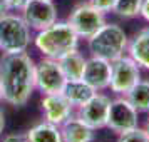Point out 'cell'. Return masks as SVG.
<instances>
[{
  "instance_id": "1",
  "label": "cell",
  "mask_w": 149,
  "mask_h": 142,
  "mask_svg": "<svg viewBox=\"0 0 149 142\" xmlns=\"http://www.w3.org/2000/svg\"><path fill=\"white\" fill-rule=\"evenodd\" d=\"M35 60L29 52L0 55L2 100L12 107H24L35 92Z\"/></svg>"
},
{
  "instance_id": "2",
  "label": "cell",
  "mask_w": 149,
  "mask_h": 142,
  "mask_svg": "<svg viewBox=\"0 0 149 142\" xmlns=\"http://www.w3.org/2000/svg\"><path fill=\"white\" fill-rule=\"evenodd\" d=\"M79 42H81V39L77 37V34L74 32V28L70 27L67 20H57L52 25L35 32L34 39H32V45L40 52L42 57L59 60L62 55L69 54L72 50H77Z\"/></svg>"
},
{
  "instance_id": "3",
  "label": "cell",
  "mask_w": 149,
  "mask_h": 142,
  "mask_svg": "<svg viewBox=\"0 0 149 142\" xmlns=\"http://www.w3.org/2000/svg\"><path fill=\"white\" fill-rule=\"evenodd\" d=\"M127 34L119 24L106 22L95 34H92L87 40V48L91 55L101 57L112 62L126 54L127 48Z\"/></svg>"
},
{
  "instance_id": "4",
  "label": "cell",
  "mask_w": 149,
  "mask_h": 142,
  "mask_svg": "<svg viewBox=\"0 0 149 142\" xmlns=\"http://www.w3.org/2000/svg\"><path fill=\"white\" fill-rule=\"evenodd\" d=\"M32 28L19 12H7L0 17V52L17 54L27 52L32 45Z\"/></svg>"
},
{
  "instance_id": "5",
  "label": "cell",
  "mask_w": 149,
  "mask_h": 142,
  "mask_svg": "<svg viewBox=\"0 0 149 142\" xmlns=\"http://www.w3.org/2000/svg\"><path fill=\"white\" fill-rule=\"evenodd\" d=\"M67 22L74 28L79 39L87 40L92 34H95L99 28L106 24V14L95 8L91 2L77 3L67 17Z\"/></svg>"
},
{
  "instance_id": "6",
  "label": "cell",
  "mask_w": 149,
  "mask_h": 142,
  "mask_svg": "<svg viewBox=\"0 0 149 142\" xmlns=\"http://www.w3.org/2000/svg\"><path fill=\"white\" fill-rule=\"evenodd\" d=\"M141 79V67L129 55H122L111 62L109 89L116 95H126Z\"/></svg>"
},
{
  "instance_id": "7",
  "label": "cell",
  "mask_w": 149,
  "mask_h": 142,
  "mask_svg": "<svg viewBox=\"0 0 149 142\" xmlns=\"http://www.w3.org/2000/svg\"><path fill=\"white\" fill-rule=\"evenodd\" d=\"M137 125H139V112L126 99V95H117L116 99H112L109 105L106 127L119 135Z\"/></svg>"
},
{
  "instance_id": "8",
  "label": "cell",
  "mask_w": 149,
  "mask_h": 142,
  "mask_svg": "<svg viewBox=\"0 0 149 142\" xmlns=\"http://www.w3.org/2000/svg\"><path fill=\"white\" fill-rule=\"evenodd\" d=\"M34 80H35V90L44 94H57L62 92L65 77L62 74L61 65L55 59L42 57L39 62H35L34 69Z\"/></svg>"
},
{
  "instance_id": "9",
  "label": "cell",
  "mask_w": 149,
  "mask_h": 142,
  "mask_svg": "<svg viewBox=\"0 0 149 142\" xmlns=\"http://www.w3.org/2000/svg\"><path fill=\"white\" fill-rule=\"evenodd\" d=\"M20 15L34 32H39L57 22V5L54 0H29Z\"/></svg>"
},
{
  "instance_id": "10",
  "label": "cell",
  "mask_w": 149,
  "mask_h": 142,
  "mask_svg": "<svg viewBox=\"0 0 149 142\" xmlns=\"http://www.w3.org/2000/svg\"><path fill=\"white\" fill-rule=\"evenodd\" d=\"M111 97L102 92H95L87 102H84L81 107L75 109V115L84 121L89 127L94 130L99 129H106V122H107V112L109 105H111Z\"/></svg>"
},
{
  "instance_id": "11",
  "label": "cell",
  "mask_w": 149,
  "mask_h": 142,
  "mask_svg": "<svg viewBox=\"0 0 149 142\" xmlns=\"http://www.w3.org/2000/svg\"><path fill=\"white\" fill-rule=\"evenodd\" d=\"M44 121L50 122L54 125H61L64 121H67L70 115L75 114L74 105L67 100V97L57 92V94H44L40 100Z\"/></svg>"
},
{
  "instance_id": "12",
  "label": "cell",
  "mask_w": 149,
  "mask_h": 142,
  "mask_svg": "<svg viewBox=\"0 0 149 142\" xmlns=\"http://www.w3.org/2000/svg\"><path fill=\"white\" fill-rule=\"evenodd\" d=\"M82 80L87 82L95 92H102L109 89L111 82V62L101 57L91 55L86 62V69L82 74Z\"/></svg>"
},
{
  "instance_id": "13",
  "label": "cell",
  "mask_w": 149,
  "mask_h": 142,
  "mask_svg": "<svg viewBox=\"0 0 149 142\" xmlns=\"http://www.w3.org/2000/svg\"><path fill=\"white\" fill-rule=\"evenodd\" d=\"M59 129L64 142H94L95 130L89 127L84 121H81L75 114L62 122Z\"/></svg>"
},
{
  "instance_id": "14",
  "label": "cell",
  "mask_w": 149,
  "mask_h": 142,
  "mask_svg": "<svg viewBox=\"0 0 149 142\" xmlns=\"http://www.w3.org/2000/svg\"><path fill=\"white\" fill-rule=\"evenodd\" d=\"M126 52L141 69L149 70V27L141 28L129 39Z\"/></svg>"
},
{
  "instance_id": "15",
  "label": "cell",
  "mask_w": 149,
  "mask_h": 142,
  "mask_svg": "<svg viewBox=\"0 0 149 142\" xmlns=\"http://www.w3.org/2000/svg\"><path fill=\"white\" fill-rule=\"evenodd\" d=\"M59 65H61V70L64 77L67 80H77V79H82V74H84V69H86V62H87V57L77 50H72L69 54L62 55L59 59Z\"/></svg>"
},
{
  "instance_id": "16",
  "label": "cell",
  "mask_w": 149,
  "mask_h": 142,
  "mask_svg": "<svg viewBox=\"0 0 149 142\" xmlns=\"http://www.w3.org/2000/svg\"><path fill=\"white\" fill-rule=\"evenodd\" d=\"M62 94L67 97V100L74 105V109H77L81 107L84 102H87L95 94V90L87 82H84L82 79H77V80H65Z\"/></svg>"
},
{
  "instance_id": "17",
  "label": "cell",
  "mask_w": 149,
  "mask_h": 142,
  "mask_svg": "<svg viewBox=\"0 0 149 142\" xmlns=\"http://www.w3.org/2000/svg\"><path fill=\"white\" fill-rule=\"evenodd\" d=\"M27 137L30 142H64L59 125H54L47 121L32 125L27 130Z\"/></svg>"
},
{
  "instance_id": "18",
  "label": "cell",
  "mask_w": 149,
  "mask_h": 142,
  "mask_svg": "<svg viewBox=\"0 0 149 142\" xmlns=\"http://www.w3.org/2000/svg\"><path fill=\"white\" fill-rule=\"evenodd\" d=\"M127 99L134 109L139 114H148L149 112V80L148 79H141L134 87L126 94Z\"/></svg>"
},
{
  "instance_id": "19",
  "label": "cell",
  "mask_w": 149,
  "mask_h": 142,
  "mask_svg": "<svg viewBox=\"0 0 149 142\" xmlns=\"http://www.w3.org/2000/svg\"><path fill=\"white\" fill-rule=\"evenodd\" d=\"M142 0H116L114 7H112V14L117 15L122 20H131L139 15Z\"/></svg>"
},
{
  "instance_id": "20",
  "label": "cell",
  "mask_w": 149,
  "mask_h": 142,
  "mask_svg": "<svg viewBox=\"0 0 149 142\" xmlns=\"http://www.w3.org/2000/svg\"><path fill=\"white\" fill-rule=\"evenodd\" d=\"M117 142H149V135L144 129L137 125V127L131 129L127 132L119 134L117 135Z\"/></svg>"
},
{
  "instance_id": "21",
  "label": "cell",
  "mask_w": 149,
  "mask_h": 142,
  "mask_svg": "<svg viewBox=\"0 0 149 142\" xmlns=\"http://www.w3.org/2000/svg\"><path fill=\"white\" fill-rule=\"evenodd\" d=\"M95 8H99L101 12L104 14H109V12H112V7H114L116 0H89Z\"/></svg>"
},
{
  "instance_id": "22",
  "label": "cell",
  "mask_w": 149,
  "mask_h": 142,
  "mask_svg": "<svg viewBox=\"0 0 149 142\" xmlns=\"http://www.w3.org/2000/svg\"><path fill=\"white\" fill-rule=\"evenodd\" d=\"M2 142H30L27 137V132H12V134H7Z\"/></svg>"
},
{
  "instance_id": "23",
  "label": "cell",
  "mask_w": 149,
  "mask_h": 142,
  "mask_svg": "<svg viewBox=\"0 0 149 142\" xmlns=\"http://www.w3.org/2000/svg\"><path fill=\"white\" fill-rule=\"evenodd\" d=\"M5 2H7L8 12H19L20 14V10L25 7V3L29 0H5Z\"/></svg>"
},
{
  "instance_id": "24",
  "label": "cell",
  "mask_w": 149,
  "mask_h": 142,
  "mask_svg": "<svg viewBox=\"0 0 149 142\" xmlns=\"http://www.w3.org/2000/svg\"><path fill=\"white\" fill-rule=\"evenodd\" d=\"M142 19L146 22H149V0H142V5H141V12H139Z\"/></svg>"
},
{
  "instance_id": "25",
  "label": "cell",
  "mask_w": 149,
  "mask_h": 142,
  "mask_svg": "<svg viewBox=\"0 0 149 142\" xmlns=\"http://www.w3.org/2000/svg\"><path fill=\"white\" fill-rule=\"evenodd\" d=\"M3 129H5V112L2 110V107H0V137H2V134H3Z\"/></svg>"
},
{
  "instance_id": "26",
  "label": "cell",
  "mask_w": 149,
  "mask_h": 142,
  "mask_svg": "<svg viewBox=\"0 0 149 142\" xmlns=\"http://www.w3.org/2000/svg\"><path fill=\"white\" fill-rule=\"evenodd\" d=\"M8 12V7H7V2L5 0H0V17L3 14H7Z\"/></svg>"
},
{
  "instance_id": "27",
  "label": "cell",
  "mask_w": 149,
  "mask_h": 142,
  "mask_svg": "<svg viewBox=\"0 0 149 142\" xmlns=\"http://www.w3.org/2000/svg\"><path fill=\"white\" fill-rule=\"evenodd\" d=\"M149 114V112H148ZM144 130L148 132V135H149V115H148V119H146V124H144Z\"/></svg>"
},
{
  "instance_id": "28",
  "label": "cell",
  "mask_w": 149,
  "mask_h": 142,
  "mask_svg": "<svg viewBox=\"0 0 149 142\" xmlns=\"http://www.w3.org/2000/svg\"><path fill=\"white\" fill-rule=\"evenodd\" d=\"M0 102H2V92H0Z\"/></svg>"
}]
</instances>
